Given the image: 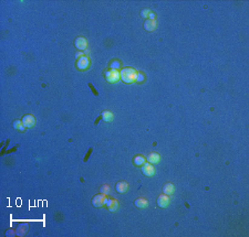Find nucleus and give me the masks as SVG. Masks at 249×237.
<instances>
[{
	"mask_svg": "<svg viewBox=\"0 0 249 237\" xmlns=\"http://www.w3.org/2000/svg\"><path fill=\"white\" fill-rule=\"evenodd\" d=\"M121 80L123 81L124 83L131 84L133 82H135L137 78V72L134 68H125L120 72Z\"/></svg>",
	"mask_w": 249,
	"mask_h": 237,
	"instance_id": "1",
	"label": "nucleus"
},
{
	"mask_svg": "<svg viewBox=\"0 0 249 237\" xmlns=\"http://www.w3.org/2000/svg\"><path fill=\"white\" fill-rule=\"evenodd\" d=\"M120 78H121L120 73H119L116 70L107 71L106 74H105V80H106L107 82H110V83H116Z\"/></svg>",
	"mask_w": 249,
	"mask_h": 237,
	"instance_id": "2",
	"label": "nucleus"
},
{
	"mask_svg": "<svg viewBox=\"0 0 249 237\" xmlns=\"http://www.w3.org/2000/svg\"><path fill=\"white\" fill-rule=\"evenodd\" d=\"M105 202H106V198L102 193L101 194H97L92 199V204H93L94 207H101V206H103L105 204Z\"/></svg>",
	"mask_w": 249,
	"mask_h": 237,
	"instance_id": "3",
	"label": "nucleus"
},
{
	"mask_svg": "<svg viewBox=\"0 0 249 237\" xmlns=\"http://www.w3.org/2000/svg\"><path fill=\"white\" fill-rule=\"evenodd\" d=\"M21 122L26 128H31L36 124V118L32 115H25L21 119Z\"/></svg>",
	"mask_w": 249,
	"mask_h": 237,
	"instance_id": "4",
	"label": "nucleus"
},
{
	"mask_svg": "<svg viewBox=\"0 0 249 237\" xmlns=\"http://www.w3.org/2000/svg\"><path fill=\"white\" fill-rule=\"evenodd\" d=\"M142 172H143V174L146 176H153L154 174H155V169H154V167L149 162V163L143 164Z\"/></svg>",
	"mask_w": 249,
	"mask_h": 237,
	"instance_id": "5",
	"label": "nucleus"
},
{
	"mask_svg": "<svg viewBox=\"0 0 249 237\" xmlns=\"http://www.w3.org/2000/svg\"><path fill=\"white\" fill-rule=\"evenodd\" d=\"M156 203H157V205H159V207L165 208V207H167L168 205H169L171 200H169V198H168L166 194H163V195H159V198H157Z\"/></svg>",
	"mask_w": 249,
	"mask_h": 237,
	"instance_id": "6",
	"label": "nucleus"
},
{
	"mask_svg": "<svg viewBox=\"0 0 249 237\" xmlns=\"http://www.w3.org/2000/svg\"><path fill=\"white\" fill-rule=\"evenodd\" d=\"M74 45H75V48L78 49V50L83 51V50L87 49V40H85V38H83V36H79V38L75 39Z\"/></svg>",
	"mask_w": 249,
	"mask_h": 237,
	"instance_id": "7",
	"label": "nucleus"
},
{
	"mask_svg": "<svg viewBox=\"0 0 249 237\" xmlns=\"http://www.w3.org/2000/svg\"><path fill=\"white\" fill-rule=\"evenodd\" d=\"M87 66H89V58H87V56H81V58L77 61V68H78V70L84 71L87 70Z\"/></svg>",
	"mask_w": 249,
	"mask_h": 237,
	"instance_id": "8",
	"label": "nucleus"
},
{
	"mask_svg": "<svg viewBox=\"0 0 249 237\" xmlns=\"http://www.w3.org/2000/svg\"><path fill=\"white\" fill-rule=\"evenodd\" d=\"M105 204H106L107 208H109V211H111V212L116 211L117 207H119V203H117L116 200L113 199V198L106 199V202H105Z\"/></svg>",
	"mask_w": 249,
	"mask_h": 237,
	"instance_id": "9",
	"label": "nucleus"
},
{
	"mask_svg": "<svg viewBox=\"0 0 249 237\" xmlns=\"http://www.w3.org/2000/svg\"><path fill=\"white\" fill-rule=\"evenodd\" d=\"M115 189H116V192L119 193H125L126 191H127V189H129V185H127V183L124 182V181H120V182L116 183Z\"/></svg>",
	"mask_w": 249,
	"mask_h": 237,
	"instance_id": "10",
	"label": "nucleus"
},
{
	"mask_svg": "<svg viewBox=\"0 0 249 237\" xmlns=\"http://www.w3.org/2000/svg\"><path fill=\"white\" fill-rule=\"evenodd\" d=\"M156 28V22L155 20H146L144 22V29L149 32H152L154 31V29Z\"/></svg>",
	"mask_w": 249,
	"mask_h": 237,
	"instance_id": "11",
	"label": "nucleus"
},
{
	"mask_svg": "<svg viewBox=\"0 0 249 237\" xmlns=\"http://www.w3.org/2000/svg\"><path fill=\"white\" fill-rule=\"evenodd\" d=\"M147 160H149V163H159V161L161 160V157L156 152H152V153H149L147 156Z\"/></svg>",
	"mask_w": 249,
	"mask_h": 237,
	"instance_id": "12",
	"label": "nucleus"
},
{
	"mask_svg": "<svg viewBox=\"0 0 249 237\" xmlns=\"http://www.w3.org/2000/svg\"><path fill=\"white\" fill-rule=\"evenodd\" d=\"M174 185L172 184V183H166L165 185H164V188H163V192H164V194H166V195H172L173 193H174Z\"/></svg>",
	"mask_w": 249,
	"mask_h": 237,
	"instance_id": "13",
	"label": "nucleus"
},
{
	"mask_svg": "<svg viewBox=\"0 0 249 237\" xmlns=\"http://www.w3.org/2000/svg\"><path fill=\"white\" fill-rule=\"evenodd\" d=\"M135 206L139 208H145L147 207V201L144 198H139L135 200Z\"/></svg>",
	"mask_w": 249,
	"mask_h": 237,
	"instance_id": "14",
	"label": "nucleus"
},
{
	"mask_svg": "<svg viewBox=\"0 0 249 237\" xmlns=\"http://www.w3.org/2000/svg\"><path fill=\"white\" fill-rule=\"evenodd\" d=\"M27 231H28V225L27 224H20L19 226L17 227L16 234L18 235V236H23V235L27 233Z\"/></svg>",
	"mask_w": 249,
	"mask_h": 237,
	"instance_id": "15",
	"label": "nucleus"
},
{
	"mask_svg": "<svg viewBox=\"0 0 249 237\" xmlns=\"http://www.w3.org/2000/svg\"><path fill=\"white\" fill-rule=\"evenodd\" d=\"M101 118L103 119L104 122H112L113 119V114L110 112V110H104L101 115Z\"/></svg>",
	"mask_w": 249,
	"mask_h": 237,
	"instance_id": "16",
	"label": "nucleus"
},
{
	"mask_svg": "<svg viewBox=\"0 0 249 237\" xmlns=\"http://www.w3.org/2000/svg\"><path fill=\"white\" fill-rule=\"evenodd\" d=\"M133 162L135 163V166H143V164L145 163V158L143 157V156H136V157L134 158Z\"/></svg>",
	"mask_w": 249,
	"mask_h": 237,
	"instance_id": "17",
	"label": "nucleus"
},
{
	"mask_svg": "<svg viewBox=\"0 0 249 237\" xmlns=\"http://www.w3.org/2000/svg\"><path fill=\"white\" fill-rule=\"evenodd\" d=\"M13 128H15V129H19V130L23 131V129H25V126H23L22 122H20V120H15V122H13Z\"/></svg>",
	"mask_w": 249,
	"mask_h": 237,
	"instance_id": "18",
	"label": "nucleus"
},
{
	"mask_svg": "<svg viewBox=\"0 0 249 237\" xmlns=\"http://www.w3.org/2000/svg\"><path fill=\"white\" fill-rule=\"evenodd\" d=\"M110 66L113 70H115V68H119L121 66V63H120V61H117V60H113V61L111 62L110 63Z\"/></svg>",
	"mask_w": 249,
	"mask_h": 237,
	"instance_id": "19",
	"label": "nucleus"
},
{
	"mask_svg": "<svg viewBox=\"0 0 249 237\" xmlns=\"http://www.w3.org/2000/svg\"><path fill=\"white\" fill-rule=\"evenodd\" d=\"M110 192V186L109 185H103L101 188V193L102 194H106V193Z\"/></svg>",
	"mask_w": 249,
	"mask_h": 237,
	"instance_id": "20",
	"label": "nucleus"
},
{
	"mask_svg": "<svg viewBox=\"0 0 249 237\" xmlns=\"http://www.w3.org/2000/svg\"><path fill=\"white\" fill-rule=\"evenodd\" d=\"M92 150H93L92 148H90V149L87 150V156H85V157H84V159H83V161H84V162H87V161L89 160V157H90V156H91V153H92Z\"/></svg>",
	"mask_w": 249,
	"mask_h": 237,
	"instance_id": "21",
	"label": "nucleus"
},
{
	"mask_svg": "<svg viewBox=\"0 0 249 237\" xmlns=\"http://www.w3.org/2000/svg\"><path fill=\"white\" fill-rule=\"evenodd\" d=\"M89 87H90V90H92V93H93V95H95V96H97V95H99V93H97V90L94 88V86L92 85V83H89Z\"/></svg>",
	"mask_w": 249,
	"mask_h": 237,
	"instance_id": "22",
	"label": "nucleus"
},
{
	"mask_svg": "<svg viewBox=\"0 0 249 237\" xmlns=\"http://www.w3.org/2000/svg\"><path fill=\"white\" fill-rule=\"evenodd\" d=\"M149 10H147V9H145V10H142V12H141V16L143 17V18H145V17H147V16H149Z\"/></svg>",
	"mask_w": 249,
	"mask_h": 237,
	"instance_id": "23",
	"label": "nucleus"
},
{
	"mask_svg": "<svg viewBox=\"0 0 249 237\" xmlns=\"http://www.w3.org/2000/svg\"><path fill=\"white\" fill-rule=\"evenodd\" d=\"M6 235H7V236H9V235H10V236H12V235H13V232H12V231H7V232H6Z\"/></svg>",
	"mask_w": 249,
	"mask_h": 237,
	"instance_id": "24",
	"label": "nucleus"
},
{
	"mask_svg": "<svg viewBox=\"0 0 249 237\" xmlns=\"http://www.w3.org/2000/svg\"><path fill=\"white\" fill-rule=\"evenodd\" d=\"M100 119H102V118H101V116H100V117H97V120H95V122H94V125H95V126H97V124H99V122H100Z\"/></svg>",
	"mask_w": 249,
	"mask_h": 237,
	"instance_id": "25",
	"label": "nucleus"
},
{
	"mask_svg": "<svg viewBox=\"0 0 249 237\" xmlns=\"http://www.w3.org/2000/svg\"><path fill=\"white\" fill-rule=\"evenodd\" d=\"M154 17H155V14H154L153 12L149 13V18H153V19H154Z\"/></svg>",
	"mask_w": 249,
	"mask_h": 237,
	"instance_id": "26",
	"label": "nucleus"
}]
</instances>
